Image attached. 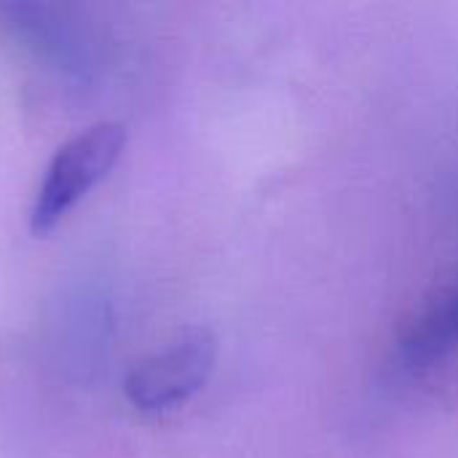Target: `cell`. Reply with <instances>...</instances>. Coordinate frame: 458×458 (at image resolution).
<instances>
[{"instance_id": "3", "label": "cell", "mask_w": 458, "mask_h": 458, "mask_svg": "<svg viewBox=\"0 0 458 458\" xmlns=\"http://www.w3.org/2000/svg\"><path fill=\"white\" fill-rule=\"evenodd\" d=\"M3 24L19 38L35 56L51 59L59 67H78L86 62V43L81 30L64 16V8L35 5V3H8L0 5Z\"/></svg>"}, {"instance_id": "2", "label": "cell", "mask_w": 458, "mask_h": 458, "mask_svg": "<svg viewBox=\"0 0 458 458\" xmlns=\"http://www.w3.org/2000/svg\"><path fill=\"white\" fill-rule=\"evenodd\" d=\"M217 344L207 330H188L126 378V397L140 411H166L191 400L212 376Z\"/></svg>"}, {"instance_id": "1", "label": "cell", "mask_w": 458, "mask_h": 458, "mask_svg": "<svg viewBox=\"0 0 458 458\" xmlns=\"http://www.w3.org/2000/svg\"><path fill=\"white\" fill-rule=\"evenodd\" d=\"M123 145L126 129L115 121H99L67 140L51 158L38 188L30 212L32 233L43 236L54 231L59 220L113 172Z\"/></svg>"}, {"instance_id": "4", "label": "cell", "mask_w": 458, "mask_h": 458, "mask_svg": "<svg viewBox=\"0 0 458 458\" xmlns=\"http://www.w3.org/2000/svg\"><path fill=\"white\" fill-rule=\"evenodd\" d=\"M458 349V276L419 314L400 344V362L411 373H424Z\"/></svg>"}]
</instances>
